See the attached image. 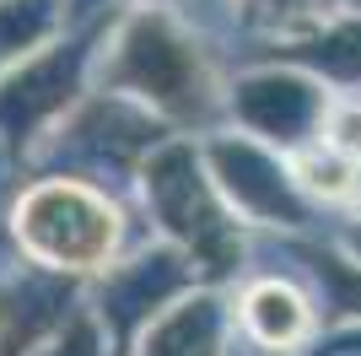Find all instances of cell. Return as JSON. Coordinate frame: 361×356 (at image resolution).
I'll list each match as a JSON object with an SVG mask.
<instances>
[{
    "instance_id": "cell-1",
    "label": "cell",
    "mask_w": 361,
    "mask_h": 356,
    "mask_svg": "<svg viewBox=\"0 0 361 356\" xmlns=\"http://www.w3.org/2000/svg\"><path fill=\"white\" fill-rule=\"evenodd\" d=\"M16 232L44 265L60 270H87L103 265L114 237H119V216L97 200V194L75 189V184H44L32 189L16 210Z\"/></svg>"
},
{
    "instance_id": "cell-2",
    "label": "cell",
    "mask_w": 361,
    "mask_h": 356,
    "mask_svg": "<svg viewBox=\"0 0 361 356\" xmlns=\"http://www.w3.org/2000/svg\"><path fill=\"white\" fill-rule=\"evenodd\" d=\"M108 81H124V87L146 92L178 114H205V76H200L195 49L178 32H167L162 22H140L124 38V54L108 71Z\"/></svg>"
},
{
    "instance_id": "cell-3",
    "label": "cell",
    "mask_w": 361,
    "mask_h": 356,
    "mask_svg": "<svg viewBox=\"0 0 361 356\" xmlns=\"http://www.w3.org/2000/svg\"><path fill=\"white\" fill-rule=\"evenodd\" d=\"M151 200L162 210V222L173 232L189 237V249L205 259V270H226V254H232V232H226L221 210L211 206L205 184H195V162L189 151H167L162 162L151 167Z\"/></svg>"
},
{
    "instance_id": "cell-4",
    "label": "cell",
    "mask_w": 361,
    "mask_h": 356,
    "mask_svg": "<svg viewBox=\"0 0 361 356\" xmlns=\"http://www.w3.org/2000/svg\"><path fill=\"white\" fill-rule=\"evenodd\" d=\"M216 167L226 173L232 194H238L248 210H264V216H291L297 222V206H291L286 184L275 178V167L264 157H254L248 146H216Z\"/></svg>"
},
{
    "instance_id": "cell-5",
    "label": "cell",
    "mask_w": 361,
    "mask_h": 356,
    "mask_svg": "<svg viewBox=\"0 0 361 356\" xmlns=\"http://www.w3.org/2000/svg\"><path fill=\"white\" fill-rule=\"evenodd\" d=\"M243 319H248V335H254L259 345H270V351H286V345H297L302 335H307V302H302L291 286H275V281L248 292Z\"/></svg>"
},
{
    "instance_id": "cell-6",
    "label": "cell",
    "mask_w": 361,
    "mask_h": 356,
    "mask_svg": "<svg viewBox=\"0 0 361 356\" xmlns=\"http://www.w3.org/2000/svg\"><path fill=\"white\" fill-rule=\"evenodd\" d=\"M243 114L254 119L259 130L291 141V135L313 119V92L297 87V81H254V87L243 92Z\"/></svg>"
},
{
    "instance_id": "cell-7",
    "label": "cell",
    "mask_w": 361,
    "mask_h": 356,
    "mask_svg": "<svg viewBox=\"0 0 361 356\" xmlns=\"http://www.w3.org/2000/svg\"><path fill=\"white\" fill-rule=\"evenodd\" d=\"M211 329H216L211 302H189L151 335L146 356H211Z\"/></svg>"
},
{
    "instance_id": "cell-8",
    "label": "cell",
    "mask_w": 361,
    "mask_h": 356,
    "mask_svg": "<svg viewBox=\"0 0 361 356\" xmlns=\"http://www.w3.org/2000/svg\"><path fill=\"white\" fill-rule=\"evenodd\" d=\"M49 6L54 0H16L11 11H0V59L16 54L27 38H38L49 28Z\"/></svg>"
},
{
    "instance_id": "cell-9",
    "label": "cell",
    "mask_w": 361,
    "mask_h": 356,
    "mask_svg": "<svg viewBox=\"0 0 361 356\" xmlns=\"http://www.w3.org/2000/svg\"><path fill=\"white\" fill-rule=\"evenodd\" d=\"M302 173H307V184H313L318 194H334V200L356 189V178H350V167H340L334 157H313V162L302 167Z\"/></svg>"
},
{
    "instance_id": "cell-10",
    "label": "cell",
    "mask_w": 361,
    "mask_h": 356,
    "mask_svg": "<svg viewBox=\"0 0 361 356\" xmlns=\"http://www.w3.org/2000/svg\"><path fill=\"white\" fill-rule=\"evenodd\" d=\"M334 146L350 151V157H361V108H350V114L334 119Z\"/></svg>"
},
{
    "instance_id": "cell-11",
    "label": "cell",
    "mask_w": 361,
    "mask_h": 356,
    "mask_svg": "<svg viewBox=\"0 0 361 356\" xmlns=\"http://www.w3.org/2000/svg\"><path fill=\"white\" fill-rule=\"evenodd\" d=\"M60 356H92V335H87V329H75L71 351H60Z\"/></svg>"
},
{
    "instance_id": "cell-12",
    "label": "cell",
    "mask_w": 361,
    "mask_h": 356,
    "mask_svg": "<svg viewBox=\"0 0 361 356\" xmlns=\"http://www.w3.org/2000/svg\"><path fill=\"white\" fill-rule=\"evenodd\" d=\"M356 249H361V232H356Z\"/></svg>"
}]
</instances>
